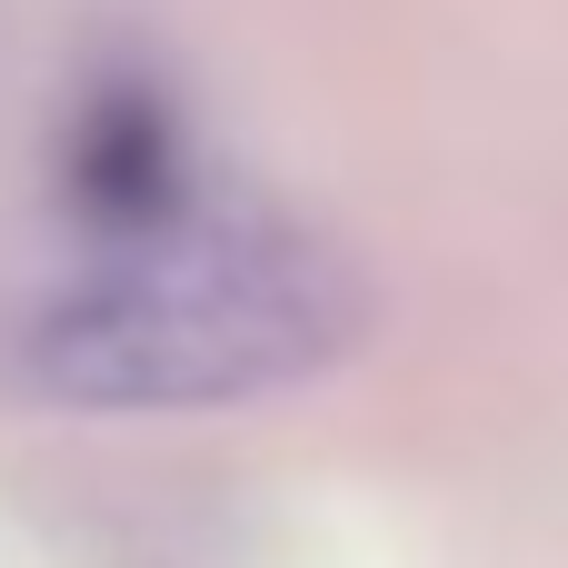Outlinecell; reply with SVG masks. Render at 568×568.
<instances>
[{"instance_id": "cell-1", "label": "cell", "mask_w": 568, "mask_h": 568, "mask_svg": "<svg viewBox=\"0 0 568 568\" xmlns=\"http://www.w3.org/2000/svg\"><path fill=\"white\" fill-rule=\"evenodd\" d=\"M379 320L369 270L300 220L200 210L0 290V409L180 419L329 379Z\"/></svg>"}, {"instance_id": "cell-2", "label": "cell", "mask_w": 568, "mask_h": 568, "mask_svg": "<svg viewBox=\"0 0 568 568\" xmlns=\"http://www.w3.org/2000/svg\"><path fill=\"white\" fill-rule=\"evenodd\" d=\"M50 200L90 250L200 220L210 200H200V150L180 120V90L140 60L80 70V90L50 120Z\"/></svg>"}]
</instances>
